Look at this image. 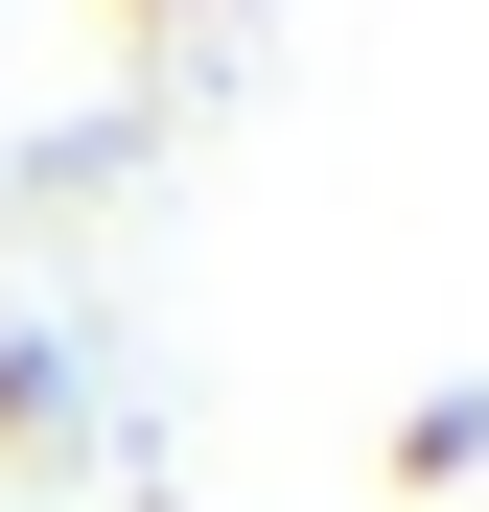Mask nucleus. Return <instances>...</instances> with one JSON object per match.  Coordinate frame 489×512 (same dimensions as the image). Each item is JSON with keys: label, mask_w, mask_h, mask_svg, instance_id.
Here are the masks:
<instances>
[{"label": "nucleus", "mask_w": 489, "mask_h": 512, "mask_svg": "<svg viewBox=\"0 0 489 512\" xmlns=\"http://www.w3.org/2000/svg\"><path fill=\"white\" fill-rule=\"evenodd\" d=\"M466 466H489V396H466V373H443V396H420V419H396V489H466Z\"/></svg>", "instance_id": "obj_1"}]
</instances>
